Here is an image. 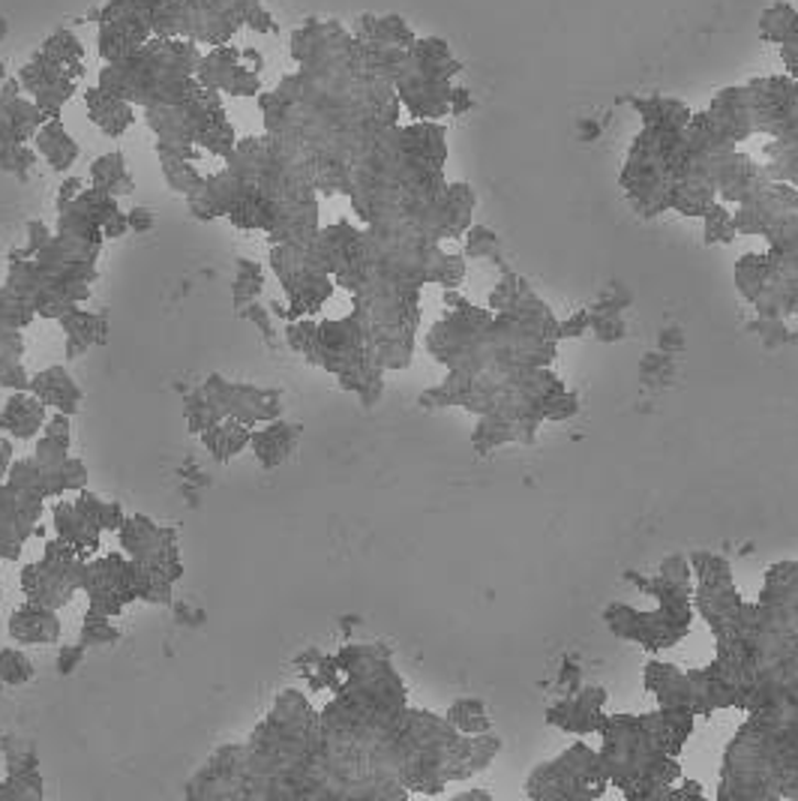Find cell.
<instances>
[{
    "label": "cell",
    "instance_id": "cell-29",
    "mask_svg": "<svg viewBox=\"0 0 798 801\" xmlns=\"http://www.w3.org/2000/svg\"><path fill=\"white\" fill-rule=\"evenodd\" d=\"M127 220H130V231H151L156 226V217L151 208H132L127 213Z\"/></svg>",
    "mask_w": 798,
    "mask_h": 801
},
{
    "label": "cell",
    "instance_id": "cell-3",
    "mask_svg": "<svg viewBox=\"0 0 798 801\" xmlns=\"http://www.w3.org/2000/svg\"><path fill=\"white\" fill-rule=\"evenodd\" d=\"M48 420V406L31 391H12V396L0 408V432L12 439L31 441L45 429Z\"/></svg>",
    "mask_w": 798,
    "mask_h": 801
},
{
    "label": "cell",
    "instance_id": "cell-26",
    "mask_svg": "<svg viewBox=\"0 0 798 801\" xmlns=\"http://www.w3.org/2000/svg\"><path fill=\"white\" fill-rule=\"evenodd\" d=\"M61 478H64V490H73V493H81V490H88V469H85V462L81 460H69L64 462V469H61Z\"/></svg>",
    "mask_w": 798,
    "mask_h": 801
},
{
    "label": "cell",
    "instance_id": "cell-15",
    "mask_svg": "<svg viewBox=\"0 0 798 801\" xmlns=\"http://www.w3.org/2000/svg\"><path fill=\"white\" fill-rule=\"evenodd\" d=\"M160 163H163V175L168 180V187L181 193V196H193L201 184H205V177L198 175L196 165L184 160V156H168V154H160Z\"/></svg>",
    "mask_w": 798,
    "mask_h": 801
},
{
    "label": "cell",
    "instance_id": "cell-34",
    "mask_svg": "<svg viewBox=\"0 0 798 801\" xmlns=\"http://www.w3.org/2000/svg\"><path fill=\"white\" fill-rule=\"evenodd\" d=\"M7 33H10V24H7V19H3V15H0V40H3V36H7Z\"/></svg>",
    "mask_w": 798,
    "mask_h": 801
},
{
    "label": "cell",
    "instance_id": "cell-19",
    "mask_svg": "<svg viewBox=\"0 0 798 801\" xmlns=\"http://www.w3.org/2000/svg\"><path fill=\"white\" fill-rule=\"evenodd\" d=\"M10 486H15L19 493H31V495H43V481L45 472L43 465L36 462V457H28V460L12 462L10 469Z\"/></svg>",
    "mask_w": 798,
    "mask_h": 801
},
{
    "label": "cell",
    "instance_id": "cell-11",
    "mask_svg": "<svg viewBox=\"0 0 798 801\" xmlns=\"http://www.w3.org/2000/svg\"><path fill=\"white\" fill-rule=\"evenodd\" d=\"M61 328L66 330V354L69 358H81L90 345L106 340V321L94 312H81L73 309L66 319H61Z\"/></svg>",
    "mask_w": 798,
    "mask_h": 801
},
{
    "label": "cell",
    "instance_id": "cell-14",
    "mask_svg": "<svg viewBox=\"0 0 798 801\" xmlns=\"http://www.w3.org/2000/svg\"><path fill=\"white\" fill-rule=\"evenodd\" d=\"M759 36L772 45L798 40V10L792 3H775L759 15Z\"/></svg>",
    "mask_w": 798,
    "mask_h": 801
},
{
    "label": "cell",
    "instance_id": "cell-1",
    "mask_svg": "<svg viewBox=\"0 0 798 801\" xmlns=\"http://www.w3.org/2000/svg\"><path fill=\"white\" fill-rule=\"evenodd\" d=\"M243 57L238 48L231 45H222V48H214L210 55H205L198 61V81L210 90H222L229 97H255L262 81H259V69H250V66L241 64Z\"/></svg>",
    "mask_w": 798,
    "mask_h": 801
},
{
    "label": "cell",
    "instance_id": "cell-12",
    "mask_svg": "<svg viewBox=\"0 0 798 801\" xmlns=\"http://www.w3.org/2000/svg\"><path fill=\"white\" fill-rule=\"evenodd\" d=\"M634 109L643 114L645 127H655V130H676L681 132L690 123V109L685 102L669 97H648V99H634Z\"/></svg>",
    "mask_w": 798,
    "mask_h": 801
},
{
    "label": "cell",
    "instance_id": "cell-18",
    "mask_svg": "<svg viewBox=\"0 0 798 801\" xmlns=\"http://www.w3.org/2000/svg\"><path fill=\"white\" fill-rule=\"evenodd\" d=\"M45 57H52V61H57V64H64L66 69L73 64H81V57H85V48H81V43H78L76 36L69 31H57L52 33L48 40L43 43V48H40Z\"/></svg>",
    "mask_w": 798,
    "mask_h": 801
},
{
    "label": "cell",
    "instance_id": "cell-17",
    "mask_svg": "<svg viewBox=\"0 0 798 801\" xmlns=\"http://www.w3.org/2000/svg\"><path fill=\"white\" fill-rule=\"evenodd\" d=\"M81 646L85 648H102V646H114L121 639V630L118 625L111 622V615H99L88 613L85 625H81Z\"/></svg>",
    "mask_w": 798,
    "mask_h": 801
},
{
    "label": "cell",
    "instance_id": "cell-5",
    "mask_svg": "<svg viewBox=\"0 0 798 801\" xmlns=\"http://www.w3.org/2000/svg\"><path fill=\"white\" fill-rule=\"evenodd\" d=\"M297 436H300V427L288 424L283 417H276V420H267L264 429L252 432L250 448L264 469H276V465H283L295 453Z\"/></svg>",
    "mask_w": 798,
    "mask_h": 801
},
{
    "label": "cell",
    "instance_id": "cell-28",
    "mask_svg": "<svg viewBox=\"0 0 798 801\" xmlns=\"http://www.w3.org/2000/svg\"><path fill=\"white\" fill-rule=\"evenodd\" d=\"M81 658H85V646H81V643H78V646L61 648V658H57V672H61V676H69V672L76 670L78 663H81Z\"/></svg>",
    "mask_w": 798,
    "mask_h": 801
},
{
    "label": "cell",
    "instance_id": "cell-6",
    "mask_svg": "<svg viewBox=\"0 0 798 801\" xmlns=\"http://www.w3.org/2000/svg\"><path fill=\"white\" fill-rule=\"evenodd\" d=\"M22 592L28 594V601L33 604H43V606H52V610H61L64 604L73 601V594H76V585L73 582L61 580L55 573L45 568L43 561H31V564H24L22 568Z\"/></svg>",
    "mask_w": 798,
    "mask_h": 801
},
{
    "label": "cell",
    "instance_id": "cell-20",
    "mask_svg": "<svg viewBox=\"0 0 798 801\" xmlns=\"http://www.w3.org/2000/svg\"><path fill=\"white\" fill-rule=\"evenodd\" d=\"M264 286V276H262V264L250 262V259H241L238 262V279H234V300L238 304H252L259 292Z\"/></svg>",
    "mask_w": 798,
    "mask_h": 801
},
{
    "label": "cell",
    "instance_id": "cell-32",
    "mask_svg": "<svg viewBox=\"0 0 798 801\" xmlns=\"http://www.w3.org/2000/svg\"><path fill=\"white\" fill-rule=\"evenodd\" d=\"M12 462H15L12 460V441L7 439V436H0V481L10 474Z\"/></svg>",
    "mask_w": 798,
    "mask_h": 801
},
{
    "label": "cell",
    "instance_id": "cell-35",
    "mask_svg": "<svg viewBox=\"0 0 798 801\" xmlns=\"http://www.w3.org/2000/svg\"><path fill=\"white\" fill-rule=\"evenodd\" d=\"M7 81V66H3V61H0V85Z\"/></svg>",
    "mask_w": 798,
    "mask_h": 801
},
{
    "label": "cell",
    "instance_id": "cell-27",
    "mask_svg": "<svg viewBox=\"0 0 798 801\" xmlns=\"http://www.w3.org/2000/svg\"><path fill=\"white\" fill-rule=\"evenodd\" d=\"M43 432L45 436H55V439L61 441H73V420H69V415H64V412H57L55 417L45 420Z\"/></svg>",
    "mask_w": 798,
    "mask_h": 801
},
{
    "label": "cell",
    "instance_id": "cell-33",
    "mask_svg": "<svg viewBox=\"0 0 798 801\" xmlns=\"http://www.w3.org/2000/svg\"><path fill=\"white\" fill-rule=\"evenodd\" d=\"M469 106H471L469 90L453 88V94H450V111H453V114H460V111H466Z\"/></svg>",
    "mask_w": 798,
    "mask_h": 801
},
{
    "label": "cell",
    "instance_id": "cell-10",
    "mask_svg": "<svg viewBox=\"0 0 798 801\" xmlns=\"http://www.w3.org/2000/svg\"><path fill=\"white\" fill-rule=\"evenodd\" d=\"M252 432L247 424L234 420V417H222L217 420L214 427H208L201 432V441H205V450L217 462H229L234 457H241L243 450L250 448Z\"/></svg>",
    "mask_w": 798,
    "mask_h": 801
},
{
    "label": "cell",
    "instance_id": "cell-24",
    "mask_svg": "<svg viewBox=\"0 0 798 801\" xmlns=\"http://www.w3.org/2000/svg\"><path fill=\"white\" fill-rule=\"evenodd\" d=\"M48 241H52V231L45 229V222L33 220L31 226H28V243H24V250L19 255H24V259H36V255L48 246Z\"/></svg>",
    "mask_w": 798,
    "mask_h": 801
},
{
    "label": "cell",
    "instance_id": "cell-13",
    "mask_svg": "<svg viewBox=\"0 0 798 801\" xmlns=\"http://www.w3.org/2000/svg\"><path fill=\"white\" fill-rule=\"evenodd\" d=\"M90 184L114 198L130 196L132 189H135L130 168H127V160H123V154H118V151H111V154H102L99 160H94V165H90Z\"/></svg>",
    "mask_w": 798,
    "mask_h": 801
},
{
    "label": "cell",
    "instance_id": "cell-23",
    "mask_svg": "<svg viewBox=\"0 0 798 801\" xmlns=\"http://www.w3.org/2000/svg\"><path fill=\"white\" fill-rule=\"evenodd\" d=\"M0 387H7V391H31V375L22 366V361L0 363Z\"/></svg>",
    "mask_w": 798,
    "mask_h": 801
},
{
    "label": "cell",
    "instance_id": "cell-8",
    "mask_svg": "<svg viewBox=\"0 0 798 801\" xmlns=\"http://www.w3.org/2000/svg\"><path fill=\"white\" fill-rule=\"evenodd\" d=\"M33 142H36V154L43 156L45 163L52 165L55 172H69L73 165H76L78 160V142L66 132L64 121L61 118H48V121L36 130V135H33Z\"/></svg>",
    "mask_w": 798,
    "mask_h": 801
},
{
    "label": "cell",
    "instance_id": "cell-31",
    "mask_svg": "<svg viewBox=\"0 0 798 801\" xmlns=\"http://www.w3.org/2000/svg\"><path fill=\"white\" fill-rule=\"evenodd\" d=\"M81 189H85V184H81L78 177H69V180H64V184H61V193H57V210L64 208V205H69V201H73Z\"/></svg>",
    "mask_w": 798,
    "mask_h": 801
},
{
    "label": "cell",
    "instance_id": "cell-7",
    "mask_svg": "<svg viewBox=\"0 0 798 801\" xmlns=\"http://www.w3.org/2000/svg\"><path fill=\"white\" fill-rule=\"evenodd\" d=\"M85 102H88V118L97 123L99 130L106 132L109 139H118V135H123V132L135 123V109H132V102L114 97V94L102 90L99 85L85 94Z\"/></svg>",
    "mask_w": 798,
    "mask_h": 801
},
{
    "label": "cell",
    "instance_id": "cell-25",
    "mask_svg": "<svg viewBox=\"0 0 798 801\" xmlns=\"http://www.w3.org/2000/svg\"><path fill=\"white\" fill-rule=\"evenodd\" d=\"M24 337L15 328H0V363L22 361Z\"/></svg>",
    "mask_w": 798,
    "mask_h": 801
},
{
    "label": "cell",
    "instance_id": "cell-30",
    "mask_svg": "<svg viewBox=\"0 0 798 801\" xmlns=\"http://www.w3.org/2000/svg\"><path fill=\"white\" fill-rule=\"evenodd\" d=\"M777 48H780V61H784V66H787L789 78H796L798 81V40L777 45Z\"/></svg>",
    "mask_w": 798,
    "mask_h": 801
},
{
    "label": "cell",
    "instance_id": "cell-2",
    "mask_svg": "<svg viewBox=\"0 0 798 801\" xmlns=\"http://www.w3.org/2000/svg\"><path fill=\"white\" fill-rule=\"evenodd\" d=\"M7 630H10L12 643H19V646H52L61 639V618L52 606L28 601L19 610H12Z\"/></svg>",
    "mask_w": 798,
    "mask_h": 801
},
{
    "label": "cell",
    "instance_id": "cell-36",
    "mask_svg": "<svg viewBox=\"0 0 798 801\" xmlns=\"http://www.w3.org/2000/svg\"><path fill=\"white\" fill-rule=\"evenodd\" d=\"M3 790H7V780H0V795H3Z\"/></svg>",
    "mask_w": 798,
    "mask_h": 801
},
{
    "label": "cell",
    "instance_id": "cell-16",
    "mask_svg": "<svg viewBox=\"0 0 798 801\" xmlns=\"http://www.w3.org/2000/svg\"><path fill=\"white\" fill-rule=\"evenodd\" d=\"M217 420H222V412L210 403V396L205 394V387H198L193 394H186V424H189V432L201 436V432L208 427H214Z\"/></svg>",
    "mask_w": 798,
    "mask_h": 801
},
{
    "label": "cell",
    "instance_id": "cell-4",
    "mask_svg": "<svg viewBox=\"0 0 798 801\" xmlns=\"http://www.w3.org/2000/svg\"><path fill=\"white\" fill-rule=\"evenodd\" d=\"M31 394H36L43 399L45 406L55 408V412H64V415H76L81 408V387L76 385V378L69 375L66 366H48L43 373L31 375Z\"/></svg>",
    "mask_w": 798,
    "mask_h": 801
},
{
    "label": "cell",
    "instance_id": "cell-21",
    "mask_svg": "<svg viewBox=\"0 0 798 801\" xmlns=\"http://www.w3.org/2000/svg\"><path fill=\"white\" fill-rule=\"evenodd\" d=\"M33 679V663L22 648H0V681L3 684H24Z\"/></svg>",
    "mask_w": 798,
    "mask_h": 801
},
{
    "label": "cell",
    "instance_id": "cell-9",
    "mask_svg": "<svg viewBox=\"0 0 798 801\" xmlns=\"http://www.w3.org/2000/svg\"><path fill=\"white\" fill-rule=\"evenodd\" d=\"M55 531L57 538H64L66 544H73V547L81 552V556H88L94 549L99 547V535H102V528L85 516V511L76 505V502H61L55 507Z\"/></svg>",
    "mask_w": 798,
    "mask_h": 801
},
{
    "label": "cell",
    "instance_id": "cell-22",
    "mask_svg": "<svg viewBox=\"0 0 798 801\" xmlns=\"http://www.w3.org/2000/svg\"><path fill=\"white\" fill-rule=\"evenodd\" d=\"M33 163H36V154L28 151L24 144H12V147H3V151H0V172H7V175L28 177Z\"/></svg>",
    "mask_w": 798,
    "mask_h": 801
}]
</instances>
